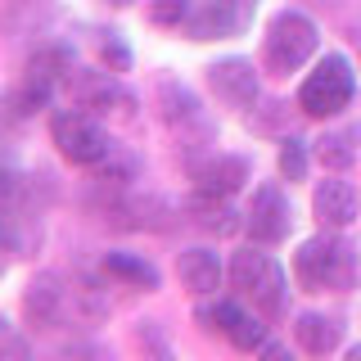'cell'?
<instances>
[{"label":"cell","mask_w":361,"mask_h":361,"mask_svg":"<svg viewBox=\"0 0 361 361\" xmlns=\"http://www.w3.org/2000/svg\"><path fill=\"white\" fill-rule=\"evenodd\" d=\"M280 172H285V180H302V176H307V145H302V140H285V145H280Z\"/></svg>","instance_id":"cell-22"},{"label":"cell","mask_w":361,"mask_h":361,"mask_svg":"<svg viewBox=\"0 0 361 361\" xmlns=\"http://www.w3.org/2000/svg\"><path fill=\"white\" fill-rule=\"evenodd\" d=\"M104 276L122 280V285H131V289H158V271L145 262V257H131V253H109Z\"/></svg>","instance_id":"cell-18"},{"label":"cell","mask_w":361,"mask_h":361,"mask_svg":"<svg viewBox=\"0 0 361 361\" xmlns=\"http://www.w3.org/2000/svg\"><path fill=\"white\" fill-rule=\"evenodd\" d=\"M50 135H54V145H59V154L68 158V163H77V167H95V163H104V158L113 154L109 131L99 127L95 113H86V109L54 113Z\"/></svg>","instance_id":"cell-5"},{"label":"cell","mask_w":361,"mask_h":361,"mask_svg":"<svg viewBox=\"0 0 361 361\" xmlns=\"http://www.w3.org/2000/svg\"><path fill=\"white\" fill-rule=\"evenodd\" d=\"M316 45H321L316 23L307 14H298V9H285V14H276V18H271V27H267L262 63H267V73L289 77V73H298V68L316 54Z\"/></svg>","instance_id":"cell-2"},{"label":"cell","mask_w":361,"mask_h":361,"mask_svg":"<svg viewBox=\"0 0 361 361\" xmlns=\"http://www.w3.org/2000/svg\"><path fill=\"white\" fill-rule=\"evenodd\" d=\"M14 190H18L14 172H9V167H0V203H9V199H14Z\"/></svg>","instance_id":"cell-25"},{"label":"cell","mask_w":361,"mask_h":361,"mask_svg":"<svg viewBox=\"0 0 361 361\" xmlns=\"http://www.w3.org/2000/svg\"><path fill=\"white\" fill-rule=\"evenodd\" d=\"M158 109H163V122L172 127L180 140H212V122L203 118V109H199V99L190 95L180 82H172V77H163L158 82Z\"/></svg>","instance_id":"cell-7"},{"label":"cell","mask_w":361,"mask_h":361,"mask_svg":"<svg viewBox=\"0 0 361 361\" xmlns=\"http://www.w3.org/2000/svg\"><path fill=\"white\" fill-rule=\"evenodd\" d=\"M131 176H135V163L127 154H118V145H113V154L104 163H95V180H104V185H127Z\"/></svg>","instance_id":"cell-21"},{"label":"cell","mask_w":361,"mask_h":361,"mask_svg":"<svg viewBox=\"0 0 361 361\" xmlns=\"http://www.w3.org/2000/svg\"><path fill=\"white\" fill-rule=\"evenodd\" d=\"M68 307H73L68 302V280L54 276V271H41L23 293V316L32 321V330H54Z\"/></svg>","instance_id":"cell-8"},{"label":"cell","mask_w":361,"mask_h":361,"mask_svg":"<svg viewBox=\"0 0 361 361\" xmlns=\"http://www.w3.org/2000/svg\"><path fill=\"white\" fill-rule=\"evenodd\" d=\"M293 338H298L302 353L312 357H330L338 343H343V325L334 316H321V312H302L298 325H293Z\"/></svg>","instance_id":"cell-14"},{"label":"cell","mask_w":361,"mask_h":361,"mask_svg":"<svg viewBox=\"0 0 361 361\" xmlns=\"http://www.w3.org/2000/svg\"><path fill=\"white\" fill-rule=\"evenodd\" d=\"M316 158H321V167H330V172H343V167H353V135H321L316 140Z\"/></svg>","instance_id":"cell-19"},{"label":"cell","mask_w":361,"mask_h":361,"mask_svg":"<svg viewBox=\"0 0 361 361\" xmlns=\"http://www.w3.org/2000/svg\"><path fill=\"white\" fill-rule=\"evenodd\" d=\"M226 338H231L235 348H244V353H257V348L267 343V325L257 321V316L240 312V316H235V325H231V330H226Z\"/></svg>","instance_id":"cell-20"},{"label":"cell","mask_w":361,"mask_h":361,"mask_svg":"<svg viewBox=\"0 0 361 361\" xmlns=\"http://www.w3.org/2000/svg\"><path fill=\"white\" fill-rule=\"evenodd\" d=\"M231 285L240 298L253 302L257 316H280L285 312V271L271 253H257V248H244V253L231 257Z\"/></svg>","instance_id":"cell-3"},{"label":"cell","mask_w":361,"mask_h":361,"mask_svg":"<svg viewBox=\"0 0 361 361\" xmlns=\"http://www.w3.org/2000/svg\"><path fill=\"white\" fill-rule=\"evenodd\" d=\"M208 86L226 109H248L257 99V73L248 59H217L208 68Z\"/></svg>","instance_id":"cell-10"},{"label":"cell","mask_w":361,"mask_h":361,"mask_svg":"<svg viewBox=\"0 0 361 361\" xmlns=\"http://www.w3.org/2000/svg\"><path fill=\"white\" fill-rule=\"evenodd\" d=\"M77 109L95 113V118H109V113H118V118H131L135 99H131L122 86H113L109 77H104V82H82V90H77Z\"/></svg>","instance_id":"cell-15"},{"label":"cell","mask_w":361,"mask_h":361,"mask_svg":"<svg viewBox=\"0 0 361 361\" xmlns=\"http://www.w3.org/2000/svg\"><path fill=\"white\" fill-rule=\"evenodd\" d=\"M180 280H185L190 293H217L221 289V262L217 253H208V248H190V253H180Z\"/></svg>","instance_id":"cell-16"},{"label":"cell","mask_w":361,"mask_h":361,"mask_svg":"<svg viewBox=\"0 0 361 361\" xmlns=\"http://www.w3.org/2000/svg\"><path fill=\"white\" fill-rule=\"evenodd\" d=\"M99 59H104L109 73H127L131 68V54H127V45H122L118 37H109L104 45H99Z\"/></svg>","instance_id":"cell-24"},{"label":"cell","mask_w":361,"mask_h":361,"mask_svg":"<svg viewBox=\"0 0 361 361\" xmlns=\"http://www.w3.org/2000/svg\"><path fill=\"white\" fill-rule=\"evenodd\" d=\"M68 302H73V312L82 316V321H104V316H109V293L99 289L90 276H73V280H68Z\"/></svg>","instance_id":"cell-17"},{"label":"cell","mask_w":361,"mask_h":361,"mask_svg":"<svg viewBox=\"0 0 361 361\" xmlns=\"http://www.w3.org/2000/svg\"><path fill=\"white\" fill-rule=\"evenodd\" d=\"M293 276L302 289H353L361 276V257L338 235H316L293 253Z\"/></svg>","instance_id":"cell-1"},{"label":"cell","mask_w":361,"mask_h":361,"mask_svg":"<svg viewBox=\"0 0 361 361\" xmlns=\"http://www.w3.org/2000/svg\"><path fill=\"white\" fill-rule=\"evenodd\" d=\"M257 14V0H208L199 14L185 18L190 41H226V37H240V32L253 23Z\"/></svg>","instance_id":"cell-6"},{"label":"cell","mask_w":361,"mask_h":361,"mask_svg":"<svg viewBox=\"0 0 361 361\" xmlns=\"http://www.w3.org/2000/svg\"><path fill=\"white\" fill-rule=\"evenodd\" d=\"M312 208H316V221L325 231H348L357 221V190L353 180H338V176H325L312 195Z\"/></svg>","instance_id":"cell-11"},{"label":"cell","mask_w":361,"mask_h":361,"mask_svg":"<svg viewBox=\"0 0 361 361\" xmlns=\"http://www.w3.org/2000/svg\"><path fill=\"white\" fill-rule=\"evenodd\" d=\"M357 95V77H353V63L343 54H325L321 63L307 73V82L298 86V109L307 118H334L353 104Z\"/></svg>","instance_id":"cell-4"},{"label":"cell","mask_w":361,"mask_h":361,"mask_svg":"<svg viewBox=\"0 0 361 361\" xmlns=\"http://www.w3.org/2000/svg\"><path fill=\"white\" fill-rule=\"evenodd\" d=\"M289 199L280 195L276 185H257V195L253 203H248V212H244V231L253 235L257 244H280L289 235Z\"/></svg>","instance_id":"cell-9"},{"label":"cell","mask_w":361,"mask_h":361,"mask_svg":"<svg viewBox=\"0 0 361 361\" xmlns=\"http://www.w3.org/2000/svg\"><path fill=\"white\" fill-rule=\"evenodd\" d=\"M0 271H5V267H0Z\"/></svg>","instance_id":"cell-26"},{"label":"cell","mask_w":361,"mask_h":361,"mask_svg":"<svg viewBox=\"0 0 361 361\" xmlns=\"http://www.w3.org/2000/svg\"><path fill=\"white\" fill-rule=\"evenodd\" d=\"M185 217L195 221L199 231H212V235L240 231V212L231 208V199H226V195H208V190H199V195L185 203Z\"/></svg>","instance_id":"cell-13"},{"label":"cell","mask_w":361,"mask_h":361,"mask_svg":"<svg viewBox=\"0 0 361 361\" xmlns=\"http://www.w3.org/2000/svg\"><path fill=\"white\" fill-rule=\"evenodd\" d=\"M190 176H195V190H208V195L231 199L235 190L248 180V163L235 158V154H208V158H199V163L190 167Z\"/></svg>","instance_id":"cell-12"},{"label":"cell","mask_w":361,"mask_h":361,"mask_svg":"<svg viewBox=\"0 0 361 361\" xmlns=\"http://www.w3.org/2000/svg\"><path fill=\"white\" fill-rule=\"evenodd\" d=\"M149 18L158 27H180L190 18V0H149Z\"/></svg>","instance_id":"cell-23"}]
</instances>
